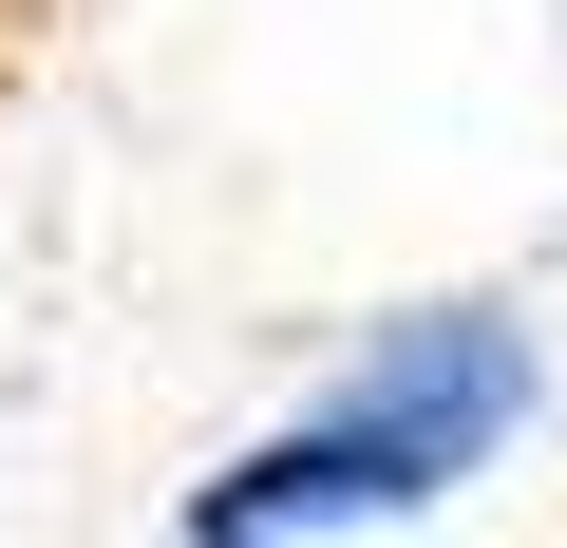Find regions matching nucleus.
Segmentation results:
<instances>
[{
  "label": "nucleus",
  "instance_id": "nucleus-1",
  "mask_svg": "<svg viewBox=\"0 0 567 548\" xmlns=\"http://www.w3.org/2000/svg\"><path fill=\"white\" fill-rule=\"evenodd\" d=\"M511 435H529V341L473 322V303H435V322H398L303 435H265L246 473H208L189 529H360V510H435V492L492 473Z\"/></svg>",
  "mask_w": 567,
  "mask_h": 548
}]
</instances>
